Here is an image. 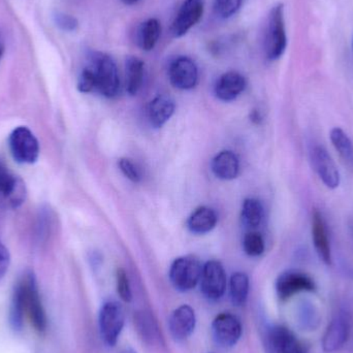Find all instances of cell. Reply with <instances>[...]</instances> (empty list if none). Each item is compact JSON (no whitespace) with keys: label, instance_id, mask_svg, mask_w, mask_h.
<instances>
[{"label":"cell","instance_id":"cell-1","mask_svg":"<svg viewBox=\"0 0 353 353\" xmlns=\"http://www.w3.org/2000/svg\"><path fill=\"white\" fill-rule=\"evenodd\" d=\"M25 319H28L39 333L47 330V314L41 302L37 278L32 272H26L21 276L14 285L10 301L8 319L12 330L21 331Z\"/></svg>","mask_w":353,"mask_h":353},{"label":"cell","instance_id":"cell-2","mask_svg":"<svg viewBox=\"0 0 353 353\" xmlns=\"http://www.w3.org/2000/svg\"><path fill=\"white\" fill-rule=\"evenodd\" d=\"M90 68L95 77V90L108 99L116 97L119 92L120 78L113 58L108 54L94 52L91 55Z\"/></svg>","mask_w":353,"mask_h":353},{"label":"cell","instance_id":"cell-3","mask_svg":"<svg viewBox=\"0 0 353 353\" xmlns=\"http://www.w3.org/2000/svg\"><path fill=\"white\" fill-rule=\"evenodd\" d=\"M288 47L285 21H284V6L277 4L272 8L268 20L265 33V54L270 60H277L283 55Z\"/></svg>","mask_w":353,"mask_h":353},{"label":"cell","instance_id":"cell-4","mask_svg":"<svg viewBox=\"0 0 353 353\" xmlns=\"http://www.w3.org/2000/svg\"><path fill=\"white\" fill-rule=\"evenodd\" d=\"M8 147L12 159L21 165H32L39 157V144L26 126H18L8 137Z\"/></svg>","mask_w":353,"mask_h":353},{"label":"cell","instance_id":"cell-5","mask_svg":"<svg viewBox=\"0 0 353 353\" xmlns=\"http://www.w3.org/2000/svg\"><path fill=\"white\" fill-rule=\"evenodd\" d=\"M125 323L124 309L115 301L105 302L99 311V325L101 339L108 346H115Z\"/></svg>","mask_w":353,"mask_h":353},{"label":"cell","instance_id":"cell-6","mask_svg":"<svg viewBox=\"0 0 353 353\" xmlns=\"http://www.w3.org/2000/svg\"><path fill=\"white\" fill-rule=\"evenodd\" d=\"M203 265L196 257L187 255L179 257L170 269V279L179 292H186L193 290L201 281Z\"/></svg>","mask_w":353,"mask_h":353},{"label":"cell","instance_id":"cell-7","mask_svg":"<svg viewBox=\"0 0 353 353\" xmlns=\"http://www.w3.org/2000/svg\"><path fill=\"white\" fill-rule=\"evenodd\" d=\"M311 165L323 184L330 189H336L341 183V176L335 161L323 146L315 145L309 152Z\"/></svg>","mask_w":353,"mask_h":353},{"label":"cell","instance_id":"cell-8","mask_svg":"<svg viewBox=\"0 0 353 353\" xmlns=\"http://www.w3.org/2000/svg\"><path fill=\"white\" fill-rule=\"evenodd\" d=\"M201 290L209 301H218L226 288V274L223 265L217 261H210L203 265Z\"/></svg>","mask_w":353,"mask_h":353},{"label":"cell","instance_id":"cell-9","mask_svg":"<svg viewBox=\"0 0 353 353\" xmlns=\"http://www.w3.org/2000/svg\"><path fill=\"white\" fill-rule=\"evenodd\" d=\"M243 327L240 319L230 313H221L212 323V334L216 343L222 347H232L242 336Z\"/></svg>","mask_w":353,"mask_h":353},{"label":"cell","instance_id":"cell-10","mask_svg":"<svg viewBox=\"0 0 353 353\" xmlns=\"http://www.w3.org/2000/svg\"><path fill=\"white\" fill-rule=\"evenodd\" d=\"M205 0H185L171 27L174 37H184L203 18Z\"/></svg>","mask_w":353,"mask_h":353},{"label":"cell","instance_id":"cell-11","mask_svg":"<svg viewBox=\"0 0 353 353\" xmlns=\"http://www.w3.org/2000/svg\"><path fill=\"white\" fill-rule=\"evenodd\" d=\"M171 84L180 90H190L199 81V68L191 58L180 56L176 58L169 68Z\"/></svg>","mask_w":353,"mask_h":353},{"label":"cell","instance_id":"cell-12","mask_svg":"<svg viewBox=\"0 0 353 353\" xmlns=\"http://www.w3.org/2000/svg\"><path fill=\"white\" fill-rule=\"evenodd\" d=\"M276 290L281 300H288L294 294L303 292L315 290L312 278L307 274L298 271H286L278 277Z\"/></svg>","mask_w":353,"mask_h":353},{"label":"cell","instance_id":"cell-13","mask_svg":"<svg viewBox=\"0 0 353 353\" xmlns=\"http://www.w3.org/2000/svg\"><path fill=\"white\" fill-rule=\"evenodd\" d=\"M350 329H352V323L348 315L344 313L338 314L331 321L323 336V350L331 353L341 350L350 338Z\"/></svg>","mask_w":353,"mask_h":353},{"label":"cell","instance_id":"cell-14","mask_svg":"<svg viewBox=\"0 0 353 353\" xmlns=\"http://www.w3.org/2000/svg\"><path fill=\"white\" fill-rule=\"evenodd\" d=\"M196 327L194 310L189 305L176 308L169 319V329L176 341H183L192 335Z\"/></svg>","mask_w":353,"mask_h":353},{"label":"cell","instance_id":"cell-15","mask_svg":"<svg viewBox=\"0 0 353 353\" xmlns=\"http://www.w3.org/2000/svg\"><path fill=\"white\" fill-rule=\"evenodd\" d=\"M312 241L319 259L325 265H332V248L327 223L323 213L315 210L312 214Z\"/></svg>","mask_w":353,"mask_h":353},{"label":"cell","instance_id":"cell-16","mask_svg":"<svg viewBox=\"0 0 353 353\" xmlns=\"http://www.w3.org/2000/svg\"><path fill=\"white\" fill-rule=\"evenodd\" d=\"M246 79L238 72L222 74L215 84L216 97L222 101H232L246 88Z\"/></svg>","mask_w":353,"mask_h":353},{"label":"cell","instance_id":"cell-17","mask_svg":"<svg viewBox=\"0 0 353 353\" xmlns=\"http://www.w3.org/2000/svg\"><path fill=\"white\" fill-rule=\"evenodd\" d=\"M0 195L8 199L14 207H18L24 199L23 184L0 159Z\"/></svg>","mask_w":353,"mask_h":353},{"label":"cell","instance_id":"cell-18","mask_svg":"<svg viewBox=\"0 0 353 353\" xmlns=\"http://www.w3.org/2000/svg\"><path fill=\"white\" fill-rule=\"evenodd\" d=\"M175 101L171 97L159 95L150 101L147 108L149 123L155 128H163L175 113Z\"/></svg>","mask_w":353,"mask_h":353},{"label":"cell","instance_id":"cell-19","mask_svg":"<svg viewBox=\"0 0 353 353\" xmlns=\"http://www.w3.org/2000/svg\"><path fill=\"white\" fill-rule=\"evenodd\" d=\"M270 343L276 353H307L296 336L284 327H275L270 332Z\"/></svg>","mask_w":353,"mask_h":353},{"label":"cell","instance_id":"cell-20","mask_svg":"<svg viewBox=\"0 0 353 353\" xmlns=\"http://www.w3.org/2000/svg\"><path fill=\"white\" fill-rule=\"evenodd\" d=\"M214 175L221 180H234L239 175L238 157L232 151H222L212 161Z\"/></svg>","mask_w":353,"mask_h":353},{"label":"cell","instance_id":"cell-21","mask_svg":"<svg viewBox=\"0 0 353 353\" xmlns=\"http://www.w3.org/2000/svg\"><path fill=\"white\" fill-rule=\"evenodd\" d=\"M217 222L218 216L213 209L201 207L189 216L187 228L193 234H203L211 232Z\"/></svg>","mask_w":353,"mask_h":353},{"label":"cell","instance_id":"cell-22","mask_svg":"<svg viewBox=\"0 0 353 353\" xmlns=\"http://www.w3.org/2000/svg\"><path fill=\"white\" fill-rule=\"evenodd\" d=\"M134 325L143 340L147 343L155 344L161 342V336L157 319L149 311H139L134 315Z\"/></svg>","mask_w":353,"mask_h":353},{"label":"cell","instance_id":"cell-23","mask_svg":"<svg viewBox=\"0 0 353 353\" xmlns=\"http://www.w3.org/2000/svg\"><path fill=\"white\" fill-rule=\"evenodd\" d=\"M144 74L145 63L143 60L130 56L125 61L126 91L128 94H138L142 88Z\"/></svg>","mask_w":353,"mask_h":353},{"label":"cell","instance_id":"cell-24","mask_svg":"<svg viewBox=\"0 0 353 353\" xmlns=\"http://www.w3.org/2000/svg\"><path fill=\"white\" fill-rule=\"evenodd\" d=\"M161 25L157 19L151 18L145 21L139 29V45L144 51L154 49L161 37Z\"/></svg>","mask_w":353,"mask_h":353},{"label":"cell","instance_id":"cell-25","mask_svg":"<svg viewBox=\"0 0 353 353\" xmlns=\"http://www.w3.org/2000/svg\"><path fill=\"white\" fill-rule=\"evenodd\" d=\"M330 138L344 163L353 169V144L347 134L342 128H335L331 130Z\"/></svg>","mask_w":353,"mask_h":353},{"label":"cell","instance_id":"cell-26","mask_svg":"<svg viewBox=\"0 0 353 353\" xmlns=\"http://www.w3.org/2000/svg\"><path fill=\"white\" fill-rule=\"evenodd\" d=\"M230 300L234 306L245 305L249 294V278L242 272L232 274L230 281Z\"/></svg>","mask_w":353,"mask_h":353},{"label":"cell","instance_id":"cell-27","mask_svg":"<svg viewBox=\"0 0 353 353\" xmlns=\"http://www.w3.org/2000/svg\"><path fill=\"white\" fill-rule=\"evenodd\" d=\"M243 223L249 228L261 225L263 218V208L261 201L255 199H246L243 203L241 213Z\"/></svg>","mask_w":353,"mask_h":353},{"label":"cell","instance_id":"cell-28","mask_svg":"<svg viewBox=\"0 0 353 353\" xmlns=\"http://www.w3.org/2000/svg\"><path fill=\"white\" fill-rule=\"evenodd\" d=\"M243 248L249 256H259L265 251V241L259 232H248L243 240Z\"/></svg>","mask_w":353,"mask_h":353},{"label":"cell","instance_id":"cell-29","mask_svg":"<svg viewBox=\"0 0 353 353\" xmlns=\"http://www.w3.org/2000/svg\"><path fill=\"white\" fill-rule=\"evenodd\" d=\"M242 2L243 0H215L214 1V12L219 18H230L240 10Z\"/></svg>","mask_w":353,"mask_h":353},{"label":"cell","instance_id":"cell-30","mask_svg":"<svg viewBox=\"0 0 353 353\" xmlns=\"http://www.w3.org/2000/svg\"><path fill=\"white\" fill-rule=\"evenodd\" d=\"M116 283H117V292L121 300L126 303L132 302V288H130L128 274L124 270H118L117 274H116Z\"/></svg>","mask_w":353,"mask_h":353},{"label":"cell","instance_id":"cell-31","mask_svg":"<svg viewBox=\"0 0 353 353\" xmlns=\"http://www.w3.org/2000/svg\"><path fill=\"white\" fill-rule=\"evenodd\" d=\"M78 89L83 93L95 90V77L90 66H87L81 72L78 80Z\"/></svg>","mask_w":353,"mask_h":353},{"label":"cell","instance_id":"cell-32","mask_svg":"<svg viewBox=\"0 0 353 353\" xmlns=\"http://www.w3.org/2000/svg\"><path fill=\"white\" fill-rule=\"evenodd\" d=\"M118 165H119L120 171L123 173V175L132 181L134 183H139L142 179L141 176L140 171L138 168L136 167L134 163L128 159H120L118 161Z\"/></svg>","mask_w":353,"mask_h":353},{"label":"cell","instance_id":"cell-33","mask_svg":"<svg viewBox=\"0 0 353 353\" xmlns=\"http://www.w3.org/2000/svg\"><path fill=\"white\" fill-rule=\"evenodd\" d=\"M55 23L60 29L63 31H74L79 26L78 20L72 14L58 12L55 14Z\"/></svg>","mask_w":353,"mask_h":353},{"label":"cell","instance_id":"cell-34","mask_svg":"<svg viewBox=\"0 0 353 353\" xmlns=\"http://www.w3.org/2000/svg\"><path fill=\"white\" fill-rule=\"evenodd\" d=\"M10 253L6 247L0 241V278L3 277L10 265Z\"/></svg>","mask_w":353,"mask_h":353},{"label":"cell","instance_id":"cell-35","mask_svg":"<svg viewBox=\"0 0 353 353\" xmlns=\"http://www.w3.org/2000/svg\"><path fill=\"white\" fill-rule=\"evenodd\" d=\"M251 120H252L253 122H256V123H259V121H261V116H259V112H252V114H251Z\"/></svg>","mask_w":353,"mask_h":353},{"label":"cell","instance_id":"cell-36","mask_svg":"<svg viewBox=\"0 0 353 353\" xmlns=\"http://www.w3.org/2000/svg\"><path fill=\"white\" fill-rule=\"evenodd\" d=\"M122 3L126 4V6H134V4L138 3L140 0H120Z\"/></svg>","mask_w":353,"mask_h":353},{"label":"cell","instance_id":"cell-37","mask_svg":"<svg viewBox=\"0 0 353 353\" xmlns=\"http://www.w3.org/2000/svg\"><path fill=\"white\" fill-rule=\"evenodd\" d=\"M119 353H138L137 350H134V348L130 347V346H128V347L123 348V350H120Z\"/></svg>","mask_w":353,"mask_h":353},{"label":"cell","instance_id":"cell-38","mask_svg":"<svg viewBox=\"0 0 353 353\" xmlns=\"http://www.w3.org/2000/svg\"><path fill=\"white\" fill-rule=\"evenodd\" d=\"M4 53V43L3 39H2L1 33H0V59H1L2 55Z\"/></svg>","mask_w":353,"mask_h":353}]
</instances>
